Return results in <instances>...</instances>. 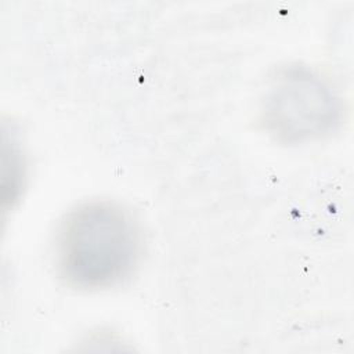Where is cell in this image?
Wrapping results in <instances>:
<instances>
[{
    "instance_id": "cell-2",
    "label": "cell",
    "mask_w": 354,
    "mask_h": 354,
    "mask_svg": "<svg viewBox=\"0 0 354 354\" xmlns=\"http://www.w3.org/2000/svg\"><path fill=\"white\" fill-rule=\"evenodd\" d=\"M266 123L283 141L322 136L339 120L337 100L330 88L304 68L282 72L266 100Z\"/></svg>"
},
{
    "instance_id": "cell-1",
    "label": "cell",
    "mask_w": 354,
    "mask_h": 354,
    "mask_svg": "<svg viewBox=\"0 0 354 354\" xmlns=\"http://www.w3.org/2000/svg\"><path fill=\"white\" fill-rule=\"evenodd\" d=\"M140 252V231L133 217L109 201L86 202L69 212L55 243L61 278L88 290L111 288L129 278Z\"/></svg>"
}]
</instances>
